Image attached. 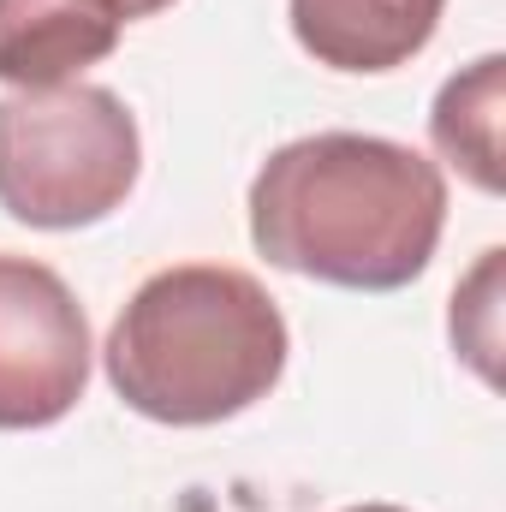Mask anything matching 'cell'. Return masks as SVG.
<instances>
[{
	"label": "cell",
	"mask_w": 506,
	"mask_h": 512,
	"mask_svg": "<svg viewBox=\"0 0 506 512\" xmlns=\"http://www.w3.org/2000/svg\"><path fill=\"white\" fill-rule=\"evenodd\" d=\"M120 0H0V84L54 90L120 48Z\"/></svg>",
	"instance_id": "cell-5"
},
{
	"label": "cell",
	"mask_w": 506,
	"mask_h": 512,
	"mask_svg": "<svg viewBox=\"0 0 506 512\" xmlns=\"http://www.w3.org/2000/svg\"><path fill=\"white\" fill-rule=\"evenodd\" d=\"M346 512H405V507H387V501H370V507H346Z\"/></svg>",
	"instance_id": "cell-10"
},
{
	"label": "cell",
	"mask_w": 506,
	"mask_h": 512,
	"mask_svg": "<svg viewBox=\"0 0 506 512\" xmlns=\"http://www.w3.org/2000/svg\"><path fill=\"white\" fill-rule=\"evenodd\" d=\"M173 0H120V12H126V24L131 18H149V12H167Z\"/></svg>",
	"instance_id": "cell-9"
},
{
	"label": "cell",
	"mask_w": 506,
	"mask_h": 512,
	"mask_svg": "<svg viewBox=\"0 0 506 512\" xmlns=\"http://www.w3.org/2000/svg\"><path fill=\"white\" fill-rule=\"evenodd\" d=\"M447 227L441 167L393 137L316 131L280 143L251 179V245L274 268L346 286H411Z\"/></svg>",
	"instance_id": "cell-1"
},
{
	"label": "cell",
	"mask_w": 506,
	"mask_h": 512,
	"mask_svg": "<svg viewBox=\"0 0 506 512\" xmlns=\"http://www.w3.org/2000/svg\"><path fill=\"white\" fill-rule=\"evenodd\" d=\"M298 48L328 72H393L417 60L447 0H292Z\"/></svg>",
	"instance_id": "cell-6"
},
{
	"label": "cell",
	"mask_w": 506,
	"mask_h": 512,
	"mask_svg": "<svg viewBox=\"0 0 506 512\" xmlns=\"http://www.w3.org/2000/svg\"><path fill=\"white\" fill-rule=\"evenodd\" d=\"M501 108H506V60L501 54H483L477 66L453 72L435 96V114H429V137L435 149L477 185V191H501Z\"/></svg>",
	"instance_id": "cell-7"
},
{
	"label": "cell",
	"mask_w": 506,
	"mask_h": 512,
	"mask_svg": "<svg viewBox=\"0 0 506 512\" xmlns=\"http://www.w3.org/2000/svg\"><path fill=\"white\" fill-rule=\"evenodd\" d=\"M286 316L262 280L221 262H179L126 298L102 364L137 417L209 429L256 399L286 370Z\"/></svg>",
	"instance_id": "cell-2"
},
{
	"label": "cell",
	"mask_w": 506,
	"mask_h": 512,
	"mask_svg": "<svg viewBox=\"0 0 506 512\" xmlns=\"http://www.w3.org/2000/svg\"><path fill=\"white\" fill-rule=\"evenodd\" d=\"M495 286H501V251H483L477 274L453 292V346L477 364L483 382H495V352H501V334H495Z\"/></svg>",
	"instance_id": "cell-8"
},
{
	"label": "cell",
	"mask_w": 506,
	"mask_h": 512,
	"mask_svg": "<svg viewBox=\"0 0 506 512\" xmlns=\"http://www.w3.org/2000/svg\"><path fill=\"white\" fill-rule=\"evenodd\" d=\"M143 137L102 84L0 96V209L42 233L108 221L137 185Z\"/></svg>",
	"instance_id": "cell-3"
},
{
	"label": "cell",
	"mask_w": 506,
	"mask_h": 512,
	"mask_svg": "<svg viewBox=\"0 0 506 512\" xmlns=\"http://www.w3.org/2000/svg\"><path fill=\"white\" fill-rule=\"evenodd\" d=\"M90 322L72 286L30 256H0V429H48L90 387Z\"/></svg>",
	"instance_id": "cell-4"
}]
</instances>
